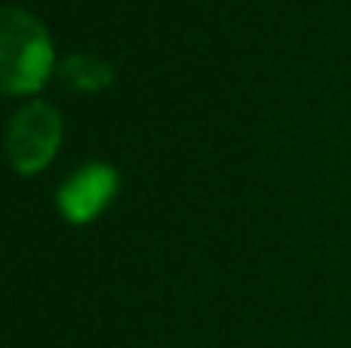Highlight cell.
Here are the masks:
<instances>
[{
  "instance_id": "277c9868",
  "label": "cell",
  "mask_w": 351,
  "mask_h": 348,
  "mask_svg": "<svg viewBox=\"0 0 351 348\" xmlns=\"http://www.w3.org/2000/svg\"><path fill=\"white\" fill-rule=\"evenodd\" d=\"M111 77H114L111 65H105V62L93 59V55H86V53L71 55V59L62 65V80H65L68 86H74V90H80V92L102 90V86L111 84Z\"/></svg>"
},
{
  "instance_id": "6da1fadb",
  "label": "cell",
  "mask_w": 351,
  "mask_h": 348,
  "mask_svg": "<svg viewBox=\"0 0 351 348\" xmlns=\"http://www.w3.org/2000/svg\"><path fill=\"white\" fill-rule=\"evenodd\" d=\"M53 62L47 28L19 6H0V92H37L53 74Z\"/></svg>"
},
{
  "instance_id": "3957f363",
  "label": "cell",
  "mask_w": 351,
  "mask_h": 348,
  "mask_svg": "<svg viewBox=\"0 0 351 348\" xmlns=\"http://www.w3.org/2000/svg\"><path fill=\"white\" fill-rule=\"evenodd\" d=\"M117 191V173L105 164L80 166L71 179L59 188V210L68 222L84 225L96 219Z\"/></svg>"
},
{
  "instance_id": "7a4b0ae2",
  "label": "cell",
  "mask_w": 351,
  "mask_h": 348,
  "mask_svg": "<svg viewBox=\"0 0 351 348\" xmlns=\"http://www.w3.org/2000/svg\"><path fill=\"white\" fill-rule=\"evenodd\" d=\"M62 142V117L53 105L31 102L12 117L6 129V158L12 170L34 176L56 158Z\"/></svg>"
}]
</instances>
